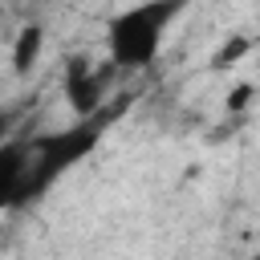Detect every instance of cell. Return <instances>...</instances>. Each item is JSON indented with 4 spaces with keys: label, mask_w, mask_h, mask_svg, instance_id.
I'll use <instances>...</instances> for the list:
<instances>
[{
    "label": "cell",
    "mask_w": 260,
    "mask_h": 260,
    "mask_svg": "<svg viewBox=\"0 0 260 260\" xmlns=\"http://www.w3.org/2000/svg\"><path fill=\"white\" fill-rule=\"evenodd\" d=\"M114 118H118V106H102L98 114H85L65 130L28 134V162H24V183H20L16 211L41 203L77 162H85L98 150V142L106 138V130L114 126Z\"/></svg>",
    "instance_id": "obj_1"
},
{
    "label": "cell",
    "mask_w": 260,
    "mask_h": 260,
    "mask_svg": "<svg viewBox=\"0 0 260 260\" xmlns=\"http://www.w3.org/2000/svg\"><path fill=\"white\" fill-rule=\"evenodd\" d=\"M183 8H187V0H138V4L122 8L106 24V57L118 69L154 65V57Z\"/></svg>",
    "instance_id": "obj_2"
},
{
    "label": "cell",
    "mask_w": 260,
    "mask_h": 260,
    "mask_svg": "<svg viewBox=\"0 0 260 260\" xmlns=\"http://www.w3.org/2000/svg\"><path fill=\"white\" fill-rule=\"evenodd\" d=\"M122 69L106 57V65L98 69V65H89L85 57H77V61H69V69H65V98L73 102V110H77V118H85V114H98L102 106H106V93H110V85H114V77H118Z\"/></svg>",
    "instance_id": "obj_3"
},
{
    "label": "cell",
    "mask_w": 260,
    "mask_h": 260,
    "mask_svg": "<svg viewBox=\"0 0 260 260\" xmlns=\"http://www.w3.org/2000/svg\"><path fill=\"white\" fill-rule=\"evenodd\" d=\"M24 162H28V134L0 138V211H16L20 183H24Z\"/></svg>",
    "instance_id": "obj_4"
},
{
    "label": "cell",
    "mask_w": 260,
    "mask_h": 260,
    "mask_svg": "<svg viewBox=\"0 0 260 260\" xmlns=\"http://www.w3.org/2000/svg\"><path fill=\"white\" fill-rule=\"evenodd\" d=\"M41 49H45V28L41 24H24L16 32V45H12V73L24 77L37 61H41Z\"/></svg>",
    "instance_id": "obj_5"
},
{
    "label": "cell",
    "mask_w": 260,
    "mask_h": 260,
    "mask_svg": "<svg viewBox=\"0 0 260 260\" xmlns=\"http://www.w3.org/2000/svg\"><path fill=\"white\" fill-rule=\"evenodd\" d=\"M244 260H260V252H252V256H244Z\"/></svg>",
    "instance_id": "obj_6"
}]
</instances>
